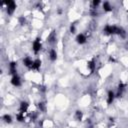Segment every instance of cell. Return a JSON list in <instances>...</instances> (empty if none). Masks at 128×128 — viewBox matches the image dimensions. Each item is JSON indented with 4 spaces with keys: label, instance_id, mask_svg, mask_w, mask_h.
I'll return each instance as SVG.
<instances>
[{
    "label": "cell",
    "instance_id": "cell-3",
    "mask_svg": "<svg viewBox=\"0 0 128 128\" xmlns=\"http://www.w3.org/2000/svg\"><path fill=\"white\" fill-rule=\"evenodd\" d=\"M10 83L14 86V87H20L21 84H22V80H21V77L16 74V75H13L11 77V80H10Z\"/></svg>",
    "mask_w": 128,
    "mask_h": 128
},
{
    "label": "cell",
    "instance_id": "cell-12",
    "mask_svg": "<svg viewBox=\"0 0 128 128\" xmlns=\"http://www.w3.org/2000/svg\"><path fill=\"white\" fill-rule=\"evenodd\" d=\"M47 41H48L49 43H51V44H53V43L56 41V34H55L54 31H52V32L48 35V37H47Z\"/></svg>",
    "mask_w": 128,
    "mask_h": 128
},
{
    "label": "cell",
    "instance_id": "cell-18",
    "mask_svg": "<svg viewBox=\"0 0 128 128\" xmlns=\"http://www.w3.org/2000/svg\"><path fill=\"white\" fill-rule=\"evenodd\" d=\"M100 4H101V2H100L99 0H93V1H92V5H93V8H96V9H97V7H98Z\"/></svg>",
    "mask_w": 128,
    "mask_h": 128
},
{
    "label": "cell",
    "instance_id": "cell-15",
    "mask_svg": "<svg viewBox=\"0 0 128 128\" xmlns=\"http://www.w3.org/2000/svg\"><path fill=\"white\" fill-rule=\"evenodd\" d=\"M16 120H17L18 122H24V120H25V116H24V113L19 111V112L16 114Z\"/></svg>",
    "mask_w": 128,
    "mask_h": 128
},
{
    "label": "cell",
    "instance_id": "cell-20",
    "mask_svg": "<svg viewBox=\"0 0 128 128\" xmlns=\"http://www.w3.org/2000/svg\"><path fill=\"white\" fill-rule=\"evenodd\" d=\"M127 21H128V16H127Z\"/></svg>",
    "mask_w": 128,
    "mask_h": 128
},
{
    "label": "cell",
    "instance_id": "cell-6",
    "mask_svg": "<svg viewBox=\"0 0 128 128\" xmlns=\"http://www.w3.org/2000/svg\"><path fill=\"white\" fill-rule=\"evenodd\" d=\"M33 62H34V60H33L30 56H26V57H24L23 60H22L23 65H24L25 67L29 68V69H31V67H32V65H33Z\"/></svg>",
    "mask_w": 128,
    "mask_h": 128
},
{
    "label": "cell",
    "instance_id": "cell-19",
    "mask_svg": "<svg viewBox=\"0 0 128 128\" xmlns=\"http://www.w3.org/2000/svg\"><path fill=\"white\" fill-rule=\"evenodd\" d=\"M69 30H70V32H71L72 34H75V33H76V26H75L74 24H71Z\"/></svg>",
    "mask_w": 128,
    "mask_h": 128
},
{
    "label": "cell",
    "instance_id": "cell-2",
    "mask_svg": "<svg viewBox=\"0 0 128 128\" xmlns=\"http://www.w3.org/2000/svg\"><path fill=\"white\" fill-rule=\"evenodd\" d=\"M42 49V43H41V40L40 38H36L33 43H32V50L35 54H38Z\"/></svg>",
    "mask_w": 128,
    "mask_h": 128
},
{
    "label": "cell",
    "instance_id": "cell-17",
    "mask_svg": "<svg viewBox=\"0 0 128 128\" xmlns=\"http://www.w3.org/2000/svg\"><path fill=\"white\" fill-rule=\"evenodd\" d=\"M75 114H76V119H77V120H82V118H83V113H82V111L77 110Z\"/></svg>",
    "mask_w": 128,
    "mask_h": 128
},
{
    "label": "cell",
    "instance_id": "cell-11",
    "mask_svg": "<svg viewBox=\"0 0 128 128\" xmlns=\"http://www.w3.org/2000/svg\"><path fill=\"white\" fill-rule=\"evenodd\" d=\"M102 8H103V10H104L105 12H110V11H112V5H111L110 2H108V1H105V2L102 3Z\"/></svg>",
    "mask_w": 128,
    "mask_h": 128
},
{
    "label": "cell",
    "instance_id": "cell-10",
    "mask_svg": "<svg viewBox=\"0 0 128 128\" xmlns=\"http://www.w3.org/2000/svg\"><path fill=\"white\" fill-rule=\"evenodd\" d=\"M29 109V103L27 101H21L19 104V111L20 112H27V110Z\"/></svg>",
    "mask_w": 128,
    "mask_h": 128
},
{
    "label": "cell",
    "instance_id": "cell-13",
    "mask_svg": "<svg viewBox=\"0 0 128 128\" xmlns=\"http://www.w3.org/2000/svg\"><path fill=\"white\" fill-rule=\"evenodd\" d=\"M87 67H88V69H89L91 72H94V70H95V68H96V64H95L94 60H89V61L87 62Z\"/></svg>",
    "mask_w": 128,
    "mask_h": 128
},
{
    "label": "cell",
    "instance_id": "cell-5",
    "mask_svg": "<svg viewBox=\"0 0 128 128\" xmlns=\"http://www.w3.org/2000/svg\"><path fill=\"white\" fill-rule=\"evenodd\" d=\"M9 74H11L12 76L13 75H16L17 74V62L16 61H11L9 64Z\"/></svg>",
    "mask_w": 128,
    "mask_h": 128
},
{
    "label": "cell",
    "instance_id": "cell-1",
    "mask_svg": "<svg viewBox=\"0 0 128 128\" xmlns=\"http://www.w3.org/2000/svg\"><path fill=\"white\" fill-rule=\"evenodd\" d=\"M3 4L6 5V12H7V14L9 16L13 15L14 12H15V10H16V3H15V1L8 0V1H5Z\"/></svg>",
    "mask_w": 128,
    "mask_h": 128
},
{
    "label": "cell",
    "instance_id": "cell-9",
    "mask_svg": "<svg viewBox=\"0 0 128 128\" xmlns=\"http://www.w3.org/2000/svg\"><path fill=\"white\" fill-rule=\"evenodd\" d=\"M115 98H116L115 93H114L112 90H109V91H108V93H107V98H106L107 104H108V105L112 104V102L114 101V99H115Z\"/></svg>",
    "mask_w": 128,
    "mask_h": 128
},
{
    "label": "cell",
    "instance_id": "cell-4",
    "mask_svg": "<svg viewBox=\"0 0 128 128\" xmlns=\"http://www.w3.org/2000/svg\"><path fill=\"white\" fill-rule=\"evenodd\" d=\"M75 40H76V42H77L78 44L82 45V44H85V43L87 42V36H86L84 33H79V34H77Z\"/></svg>",
    "mask_w": 128,
    "mask_h": 128
},
{
    "label": "cell",
    "instance_id": "cell-7",
    "mask_svg": "<svg viewBox=\"0 0 128 128\" xmlns=\"http://www.w3.org/2000/svg\"><path fill=\"white\" fill-rule=\"evenodd\" d=\"M48 56H49V59H50L52 62L56 61V60H57V56H58V53H57L56 49H54V48H51V49L49 50Z\"/></svg>",
    "mask_w": 128,
    "mask_h": 128
},
{
    "label": "cell",
    "instance_id": "cell-8",
    "mask_svg": "<svg viewBox=\"0 0 128 128\" xmlns=\"http://www.w3.org/2000/svg\"><path fill=\"white\" fill-rule=\"evenodd\" d=\"M41 65H42V61L37 58V59L34 60L33 65H32V67H31V70H33V71H39L40 68H41Z\"/></svg>",
    "mask_w": 128,
    "mask_h": 128
},
{
    "label": "cell",
    "instance_id": "cell-14",
    "mask_svg": "<svg viewBox=\"0 0 128 128\" xmlns=\"http://www.w3.org/2000/svg\"><path fill=\"white\" fill-rule=\"evenodd\" d=\"M2 120L5 122V123H7V124H10L11 122H12V116L10 115V114H4L3 115V117H2Z\"/></svg>",
    "mask_w": 128,
    "mask_h": 128
},
{
    "label": "cell",
    "instance_id": "cell-16",
    "mask_svg": "<svg viewBox=\"0 0 128 128\" xmlns=\"http://www.w3.org/2000/svg\"><path fill=\"white\" fill-rule=\"evenodd\" d=\"M38 108H39L40 111L44 112V111L46 110V104L43 103V102H39V103H38Z\"/></svg>",
    "mask_w": 128,
    "mask_h": 128
}]
</instances>
